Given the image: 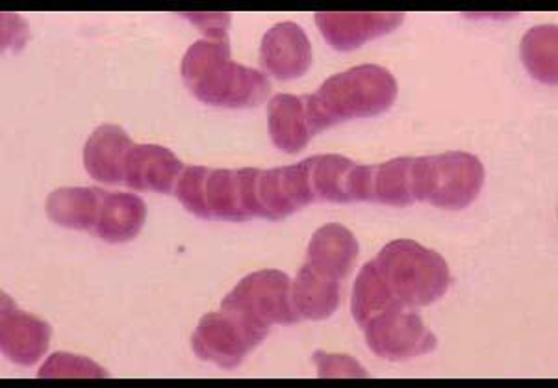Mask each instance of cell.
<instances>
[{
  "mask_svg": "<svg viewBox=\"0 0 558 388\" xmlns=\"http://www.w3.org/2000/svg\"><path fill=\"white\" fill-rule=\"evenodd\" d=\"M399 86L390 71L364 63L330 76L316 94L304 97L312 136L343 121L375 118L396 102Z\"/></svg>",
  "mask_w": 558,
  "mask_h": 388,
  "instance_id": "1",
  "label": "cell"
},
{
  "mask_svg": "<svg viewBox=\"0 0 558 388\" xmlns=\"http://www.w3.org/2000/svg\"><path fill=\"white\" fill-rule=\"evenodd\" d=\"M292 300L301 318L312 322L330 318L340 307V281L325 279L304 264L292 282Z\"/></svg>",
  "mask_w": 558,
  "mask_h": 388,
  "instance_id": "19",
  "label": "cell"
},
{
  "mask_svg": "<svg viewBox=\"0 0 558 388\" xmlns=\"http://www.w3.org/2000/svg\"><path fill=\"white\" fill-rule=\"evenodd\" d=\"M483 184V162L464 150L414 158L410 168V190L414 201H423L441 210L470 207L481 194Z\"/></svg>",
  "mask_w": 558,
  "mask_h": 388,
  "instance_id": "4",
  "label": "cell"
},
{
  "mask_svg": "<svg viewBox=\"0 0 558 388\" xmlns=\"http://www.w3.org/2000/svg\"><path fill=\"white\" fill-rule=\"evenodd\" d=\"M105 194L95 189H58L47 197L45 210L52 223L89 231L97 226Z\"/></svg>",
  "mask_w": 558,
  "mask_h": 388,
  "instance_id": "18",
  "label": "cell"
},
{
  "mask_svg": "<svg viewBox=\"0 0 558 388\" xmlns=\"http://www.w3.org/2000/svg\"><path fill=\"white\" fill-rule=\"evenodd\" d=\"M398 12H319L316 25L325 41L336 50H354L403 25Z\"/></svg>",
  "mask_w": 558,
  "mask_h": 388,
  "instance_id": "11",
  "label": "cell"
},
{
  "mask_svg": "<svg viewBox=\"0 0 558 388\" xmlns=\"http://www.w3.org/2000/svg\"><path fill=\"white\" fill-rule=\"evenodd\" d=\"M373 175L375 166L354 163L348 181L349 201H373Z\"/></svg>",
  "mask_w": 558,
  "mask_h": 388,
  "instance_id": "28",
  "label": "cell"
},
{
  "mask_svg": "<svg viewBox=\"0 0 558 388\" xmlns=\"http://www.w3.org/2000/svg\"><path fill=\"white\" fill-rule=\"evenodd\" d=\"M308 266L316 274L341 281L351 274L356 257H359V240L354 239L353 232L348 227L329 223L314 232L308 250Z\"/></svg>",
  "mask_w": 558,
  "mask_h": 388,
  "instance_id": "14",
  "label": "cell"
},
{
  "mask_svg": "<svg viewBox=\"0 0 558 388\" xmlns=\"http://www.w3.org/2000/svg\"><path fill=\"white\" fill-rule=\"evenodd\" d=\"M557 26H534L521 39V62L544 84H557Z\"/></svg>",
  "mask_w": 558,
  "mask_h": 388,
  "instance_id": "21",
  "label": "cell"
},
{
  "mask_svg": "<svg viewBox=\"0 0 558 388\" xmlns=\"http://www.w3.org/2000/svg\"><path fill=\"white\" fill-rule=\"evenodd\" d=\"M258 168L211 170L206 182V205L211 219L247 221L271 219L258 197Z\"/></svg>",
  "mask_w": 558,
  "mask_h": 388,
  "instance_id": "8",
  "label": "cell"
},
{
  "mask_svg": "<svg viewBox=\"0 0 558 388\" xmlns=\"http://www.w3.org/2000/svg\"><path fill=\"white\" fill-rule=\"evenodd\" d=\"M210 171L211 168H205V166L184 168L174 189V195L182 203V207L201 219H211L206 205V182Z\"/></svg>",
  "mask_w": 558,
  "mask_h": 388,
  "instance_id": "25",
  "label": "cell"
},
{
  "mask_svg": "<svg viewBox=\"0 0 558 388\" xmlns=\"http://www.w3.org/2000/svg\"><path fill=\"white\" fill-rule=\"evenodd\" d=\"M180 17L192 21L210 41L229 39V13H180Z\"/></svg>",
  "mask_w": 558,
  "mask_h": 388,
  "instance_id": "27",
  "label": "cell"
},
{
  "mask_svg": "<svg viewBox=\"0 0 558 388\" xmlns=\"http://www.w3.org/2000/svg\"><path fill=\"white\" fill-rule=\"evenodd\" d=\"M314 363L317 366V377L322 379H332V377H369L366 368L349 355H338V353H327V351H316Z\"/></svg>",
  "mask_w": 558,
  "mask_h": 388,
  "instance_id": "26",
  "label": "cell"
},
{
  "mask_svg": "<svg viewBox=\"0 0 558 388\" xmlns=\"http://www.w3.org/2000/svg\"><path fill=\"white\" fill-rule=\"evenodd\" d=\"M184 163L161 145H134L124 163V184L136 192L168 195L177 189Z\"/></svg>",
  "mask_w": 558,
  "mask_h": 388,
  "instance_id": "13",
  "label": "cell"
},
{
  "mask_svg": "<svg viewBox=\"0 0 558 388\" xmlns=\"http://www.w3.org/2000/svg\"><path fill=\"white\" fill-rule=\"evenodd\" d=\"M414 158H393L390 162L375 166L373 201L386 207L404 208L414 203L410 190V168Z\"/></svg>",
  "mask_w": 558,
  "mask_h": 388,
  "instance_id": "23",
  "label": "cell"
},
{
  "mask_svg": "<svg viewBox=\"0 0 558 388\" xmlns=\"http://www.w3.org/2000/svg\"><path fill=\"white\" fill-rule=\"evenodd\" d=\"M260 63L279 81L301 78L312 63V45L306 32L292 21L269 28L262 38Z\"/></svg>",
  "mask_w": 558,
  "mask_h": 388,
  "instance_id": "12",
  "label": "cell"
},
{
  "mask_svg": "<svg viewBox=\"0 0 558 388\" xmlns=\"http://www.w3.org/2000/svg\"><path fill=\"white\" fill-rule=\"evenodd\" d=\"M180 73L187 89L210 107H258L271 89L264 73L230 60L229 39L195 41L184 54Z\"/></svg>",
  "mask_w": 558,
  "mask_h": 388,
  "instance_id": "2",
  "label": "cell"
},
{
  "mask_svg": "<svg viewBox=\"0 0 558 388\" xmlns=\"http://www.w3.org/2000/svg\"><path fill=\"white\" fill-rule=\"evenodd\" d=\"M221 308L242 314L256 326H295L301 322L292 300V279L279 269L248 274L225 298Z\"/></svg>",
  "mask_w": 558,
  "mask_h": 388,
  "instance_id": "5",
  "label": "cell"
},
{
  "mask_svg": "<svg viewBox=\"0 0 558 388\" xmlns=\"http://www.w3.org/2000/svg\"><path fill=\"white\" fill-rule=\"evenodd\" d=\"M398 305L403 303L393 295L375 263L372 260L364 264L354 281L353 300H351V313L356 326L364 329L373 318Z\"/></svg>",
  "mask_w": 558,
  "mask_h": 388,
  "instance_id": "20",
  "label": "cell"
},
{
  "mask_svg": "<svg viewBox=\"0 0 558 388\" xmlns=\"http://www.w3.org/2000/svg\"><path fill=\"white\" fill-rule=\"evenodd\" d=\"M52 329L44 319L21 311L7 294L0 308V345L4 357L20 366L38 363L49 350Z\"/></svg>",
  "mask_w": 558,
  "mask_h": 388,
  "instance_id": "9",
  "label": "cell"
},
{
  "mask_svg": "<svg viewBox=\"0 0 558 388\" xmlns=\"http://www.w3.org/2000/svg\"><path fill=\"white\" fill-rule=\"evenodd\" d=\"M132 147L131 136L121 126L100 125L84 147V168L95 181L105 184L124 182V163Z\"/></svg>",
  "mask_w": 558,
  "mask_h": 388,
  "instance_id": "15",
  "label": "cell"
},
{
  "mask_svg": "<svg viewBox=\"0 0 558 388\" xmlns=\"http://www.w3.org/2000/svg\"><path fill=\"white\" fill-rule=\"evenodd\" d=\"M147 219V205L140 195L105 194L95 232L110 244L136 239Z\"/></svg>",
  "mask_w": 558,
  "mask_h": 388,
  "instance_id": "17",
  "label": "cell"
},
{
  "mask_svg": "<svg viewBox=\"0 0 558 388\" xmlns=\"http://www.w3.org/2000/svg\"><path fill=\"white\" fill-rule=\"evenodd\" d=\"M258 197L271 221L288 218L308 207L317 201L311 184V158L295 166L260 171Z\"/></svg>",
  "mask_w": 558,
  "mask_h": 388,
  "instance_id": "10",
  "label": "cell"
},
{
  "mask_svg": "<svg viewBox=\"0 0 558 388\" xmlns=\"http://www.w3.org/2000/svg\"><path fill=\"white\" fill-rule=\"evenodd\" d=\"M373 263L404 307H428L441 300L451 284L444 257L414 240H393Z\"/></svg>",
  "mask_w": 558,
  "mask_h": 388,
  "instance_id": "3",
  "label": "cell"
},
{
  "mask_svg": "<svg viewBox=\"0 0 558 388\" xmlns=\"http://www.w3.org/2000/svg\"><path fill=\"white\" fill-rule=\"evenodd\" d=\"M38 377L41 379H102L108 377V372L92 359L60 351L47 359V363L39 368Z\"/></svg>",
  "mask_w": 558,
  "mask_h": 388,
  "instance_id": "24",
  "label": "cell"
},
{
  "mask_svg": "<svg viewBox=\"0 0 558 388\" xmlns=\"http://www.w3.org/2000/svg\"><path fill=\"white\" fill-rule=\"evenodd\" d=\"M364 332L369 350L377 357L388 361L427 355L438 345L435 332L423 324L422 316L404 305H398L373 318L364 327Z\"/></svg>",
  "mask_w": 558,
  "mask_h": 388,
  "instance_id": "7",
  "label": "cell"
},
{
  "mask_svg": "<svg viewBox=\"0 0 558 388\" xmlns=\"http://www.w3.org/2000/svg\"><path fill=\"white\" fill-rule=\"evenodd\" d=\"M269 329L221 308L203 316L192 337L193 353L219 368L234 369L266 340Z\"/></svg>",
  "mask_w": 558,
  "mask_h": 388,
  "instance_id": "6",
  "label": "cell"
},
{
  "mask_svg": "<svg viewBox=\"0 0 558 388\" xmlns=\"http://www.w3.org/2000/svg\"><path fill=\"white\" fill-rule=\"evenodd\" d=\"M353 160L340 155H317L311 158V184L316 199L330 203H351L348 181Z\"/></svg>",
  "mask_w": 558,
  "mask_h": 388,
  "instance_id": "22",
  "label": "cell"
},
{
  "mask_svg": "<svg viewBox=\"0 0 558 388\" xmlns=\"http://www.w3.org/2000/svg\"><path fill=\"white\" fill-rule=\"evenodd\" d=\"M267 131L277 149L290 155L303 150L312 138L304 97L275 95L267 105Z\"/></svg>",
  "mask_w": 558,
  "mask_h": 388,
  "instance_id": "16",
  "label": "cell"
}]
</instances>
